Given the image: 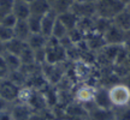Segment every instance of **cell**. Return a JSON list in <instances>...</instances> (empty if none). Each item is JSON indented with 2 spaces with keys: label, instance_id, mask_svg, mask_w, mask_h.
<instances>
[{
  "label": "cell",
  "instance_id": "obj_26",
  "mask_svg": "<svg viewBox=\"0 0 130 120\" xmlns=\"http://www.w3.org/2000/svg\"><path fill=\"white\" fill-rule=\"evenodd\" d=\"M19 59L22 61V65H29V64H36L35 63V56H34V51L27 45L24 49L19 54Z\"/></svg>",
  "mask_w": 130,
  "mask_h": 120
},
{
  "label": "cell",
  "instance_id": "obj_18",
  "mask_svg": "<svg viewBox=\"0 0 130 120\" xmlns=\"http://www.w3.org/2000/svg\"><path fill=\"white\" fill-rule=\"evenodd\" d=\"M112 23L130 35V13L126 11V9H124L117 14L116 17L112 19Z\"/></svg>",
  "mask_w": 130,
  "mask_h": 120
},
{
  "label": "cell",
  "instance_id": "obj_14",
  "mask_svg": "<svg viewBox=\"0 0 130 120\" xmlns=\"http://www.w3.org/2000/svg\"><path fill=\"white\" fill-rule=\"evenodd\" d=\"M11 12L17 17V19L27 21L30 16V6L29 4L24 3L23 0H14Z\"/></svg>",
  "mask_w": 130,
  "mask_h": 120
},
{
  "label": "cell",
  "instance_id": "obj_40",
  "mask_svg": "<svg viewBox=\"0 0 130 120\" xmlns=\"http://www.w3.org/2000/svg\"><path fill=\"white\" fill-rule=\"evenodd\" d=\"M5 14H6V12H4V11H3V10L0 9V21H1V19H3V17H4Z\"/></svg>",
  "mask_w": 130,
  "mask_h": 120
},
{
  "label": "cell",
  "instance_id": "obj_19",
  "mask_svg": "<svg viewBox=\"0 0 130 120\" xmlns=\"http://www.w3.org/2000/svg\"><path fill=\"white\" fill-rule=\"evenodd\" d=\"M58 19L66 27V29H68L69 31H71V30H74V29L77 28V24H78V21H79V18L72 11H68V12H65V13L59 14V16H58Z\"/></svg>",
  "mask_w": 130,
  "mask_h": 120
},
{
  "label": "cell",
  "instance_id": "obj_8",
  "mask_svg": "<svg viewBox=\"0 0 130 120\" xmlns=\"http://www.w3.org/2000/svg\"><path fill=\"white\" fill-rule=\"evenodd\" d=\"M96 3H82V1H75L71 11L74 12L78 18H94L96 17Z\"/></svg>",
  "mask_w": 130,
  "mask_h": 120
},
{
  "label": "cell",
  "instance_id": "obj_11",
  "mask_svg": "<svg viewBox=\"0 0 130 120\" xmlns=\"http://www.w3.org/2000/svg\"><path fill=\"white\" fill-rule=\"evenodd\" d=\"M10 112H11L13 120H29L32 113V109L25 103L14 102L10 107Z\"/></svg>",
  "mask_w": 130,
  "mask_h": 120
},
{
  "label": "cell",
  "instance_id": "obj_22",
  "mask_svg": "<svg viewBox=\"0 0 130 120\" xmlns=\"http://www.w3.org/2000/svg\"><path fill=\"white\" fill-rule=\"evenodd\" d=\"M3 58H4L5 63H6L7 67H9L10 72H12V71H17V70L21 69V66H22V61H21V59H19L18 55L12 54V53H9V52H5L4 54H3Z\"/></svg>",
  "mask_w": 130,
  "mask_h": 120
},
{
  "label": "cell",
  "instance_id": "obj_28",
  "mask_svg": "<svg viewBox=\"0 0 130 120\" xmlns=\"http://www.w3.org/2000/svg\"><path fill=\"white\" fill-rule=\"evenodd\" d=\"M13 37H14L13 29L4 27V25L0 24V41L6 43V42H9L10 40H12Z\"/></svg>",
  "mask_w": 130,
  "mask_h": 120
},
{
  "label": "cell",
  "instance_id": "obj_29",
  "mask_svg": "<svg viewBox=\"0 0 130 120\" xmlns=\"http://www.w3.org/2000/svg\"><path fill=\"white\" fill-rule=\"evenodd\" d=\"M17 22H18L17 17H16L12 12H9V13H6L4 17H3V19L0 21V24H1V25H4V27H7V28L13 29Z\"/></svg>",
  "mask_w": 130,
  "mask_h": 120
},
{
  "label": "cell",
  "instance_id": "obj_41",
  "mask_svg": "<svg viewBox=\"0 0 130 120\" xmlns=\"http://www.w3.org/2000/svg\"><path fill=\"white\" fill-rule=\"evenodd\" d=\"M23 1H24V3H27V4H31L34 0H23Z\"/></svg>",
  "mask_w": 130,
  "mask_h": 120
},
{
  "label": "cell",
  "instance_id": "obj_7",
  "mask_svg": "<svg viewBox=\"0 0 130 120\" xmlns=\"http://www.w3.org/2000/svg\"><path fill=\"white\" fill-rule=\"evenodd\" d=\"M129 36L130 35L128 32L123 31L113 23H111V25L104 34V38L107 45H124V42L128 40Z\"/></svg>",
  "mask_w": 130,
  "mask_h": 120
},
{
  "label": "cell",
  "instance_id": "obj_32",
  "mask_svg": "<svg viewBox=\"0 0 130 120\" xmlns=\"http://www.w3.org/2000/svg\"><path fill=\"white\" fill-rule=\"evenodd\" d=\"M14 0H0V9L3 10L4 12L9 13L12 10V5H13Z\"/></svg>",
  "mask_w": 130,
  "mask_h": 120
},
{
  "label": "cell",
  "instance_id": "obj_15",
  "mask_svg": "<svg viewBox=\"0 0 130 120\" xmlns=\"http://www.w3.org/2000/svg\"><path fill=\"white\" fill-rule=\"evenodd\" d=\"M30 6V14L32 16H39V17H43L47 12L51 11V4L47 0H34Z\"/></svg>",
  "mask_w": 130,
  "mask_h": 120
},
{
  "label": "cell",
  "instance_id": "obj_12",
  "mask_svg": "<svg viewBox=\"0 0 130 120\" xmlns=\"http://www.w3.org/2000/svg\"><path fill=\"white\" fill-rule=\"evenodd\" d=\"M57 19H58V14L54 11H50L47 12L41 19V34L45 35L46 37H51L52 35V30L53 27L56 24Z\"/></svg>",
  "mask_w": 130,
  "mask_h": 120
},
{
  "label": "cell",
  "instance_id": "obj_4",
  "mask_svg": "<svg viewBox=\"0 0 130 120\" xmlns=\"http://www.w3.org/2000/svg\"><path fill=\"white\" fill-rule=\"evenodd\" d=\"M95 6H96L98 17L110 21H112L121 11L125 9V6L119 0H98Z\"/></svg>",
  "mask_w": 130,
  "mask_h": 120
},
{
  "label": "cell",
  "instance_id": "obj_35",
  "mask_svg": "<svg viewBox=\"0 0 130 120\" xmlns=\"http://www.w3.org/2000/svg\"><path fill=\"white\" fill-rule=\"evenodd\" d=\"M123 46H124V48H125V51L128 52V54H130V36L128 37V40L124 42Z\"/></svg>",
  "mask_w": 130,
  "mask_h": 120
},
{
  "label": "cell",
  "instance_id": "obj_44",
  "mask_svg": "<svg viewBox=\"0 0 130 120\" xmlns=\"http://www.w3.org/2000/svg\"><path fill=\"white\" fill-rule=\"evenodd\" d=\"M58 120H68V119H65V118H64V119H58Z\"/></svg>",
  "mask_w": 130,
  "mask_h": 120
},
{
  "label": "cell",
  "instance_id": "obj_24",
  "mask_svg": "<svg viewBox=\"0 0 130 120\" xmlns=\"http://www.w3.org/2000/svg\"><path fill=\"white\" fill-rule=\"evenodd\" d=\"M111 23H112V21H110V19L101 18V17H98L96 16L94 18V31L104 35L105 31L108 29V27L111 25Z\"/></svg>",
  "mask_w": 130,
  "mask_h": 120
},
{
  "label": "cell",
  "instance_id": "obj_23",
  "mask_svg": "<svg viewBox=\"0 0 130 120\" xmlns=\"http://www.w3.org/2000/svg\"><path fill=\"white\" fill-rule=\"evenodd\" d=\"M68 35H69V30L66 29V27L61 23L59 19H57L56 24H54V27H53V30H52L51 37L56 38V40H58V41H60L61 38L66 37Z\"/></svg>",
  "mask_w": 130,
  "mask_h": 120
},
{
  "label": "cell",
  "instance_id": "obj_39",
  "mask_svg": "<svg viewBox=\"0 0 130 120\" xmlns=\"http://www.w3.org/2000/svg\"><path fill=\"white\" fill-rule=\"evenodd\" d=\"M76 1H82V3H96L98 0H76Z\"/></svg>",
  "mask_w": 130,
  "mask_h": 120
},
{
  "label": "cell",
  "instance_id": "obj_9",
  "mask_svg": "<svg viewBox=\"0 0 130 120\" xmlns=\"http://www.w3.org/2000/svg\"><path fill=\"white\" fill-rule=\"evenodd\" d=\"M84 42H86L87 48L93 53H98L107 45L105 38H104V35H101V34H99L96 31H92L87 34L84 36Z\"/></svg>",
  "mask_w": 130,
  "mask_h": 120
},
{
  "label": "cell",
  "instance_id": "obj_1",
  "mask_svg": "<svg viewBox=\"0 0 130 120\" xmlns=\"http://www.w3.org/2000/svg\"><path fill=\"white\" fill-rule=\"evenodd\" d=\"M70 63L71 61H66V63H63V64H48V63H45L43 65H41L42 74L45 76L48 84L57 85L59 83L68 73Z\"/></svg>",
  "mask_w": 130,
  "mask_h": 120
},
{
  "label": "cell",
  "instance_id": "obj_25",
  "mask_svg": "<svg viewBox=\"0 0 130 120\" xmlns=\"http://www.w3.org/2000/svg\"><path fill=\"white\" fill-rule=\"evenodd\" d=\"M113 118L116 120H130V106L115 107L112 108Z\"/></svg>",
  "mask_w": 130,
  "mask_h": 120
},
{
  "label": "cell",
  "instance_id": "obj_10",
  "mask_svg": "<svg viewBox=\"0 0 130 120\" xmlns=\"http://www.w3.org/2000/svg\"><path fill=\"white\" fill-rule=\"evenodd\" d=\"M88 111V119L89 120H111L113 119V112L112 109L100 108L93 103L86 106Z\"/></svg>",
  "mask_w": 130,
  "mask_h": 120
},
{
  "label": "cell",
  "instance_id": "obj_21",
  "mask_svg": "<svg viewBox=\"0 0 130 120\" xmlns=\"http://www.w3.org/2000/svg\"><path fill=\"white\" fill-rule=\"evenodd\" d=\"M74 0H56L51 5V10L54 11L58 16L61 13H65L68 11H71V7L74 5Z\"/></svg>",
  "mask_w": 130,
  "mask_h": 120
},
{
  "label": "cell",
  "instance_id": "obj_45",
  "mask_svg": "<svg viewBox=\"0 0 130 120\" xmlns=\"http://www.w3.org/2000/svg\"><path fill=\"white\" fill-rule=\"evenodd\" d=\"M111 120H116V119H115V118H113V119H111Z\"/></svg>",
  "mask_w": 130,
  "mask_h": 120
},
{
  "label": "cell",
  "instance_id": "obj_48",
  "mask_svg": "<svg viewBox=\"0 0 130 120\" xmlns=\"http://www.w3.org/2000/svg\"><path fill=\"white\" fill-rule=\"evenodd\" d=\"M87 120H89V119H87Z\"/></svg>",
  "mask_w": 130,
  "mask_h": 120
},
{
  "label": "cell",
  "instance_id": "obj_13",
  "mask_svg": "<svg viewBox=\"0 0 130 120\" xmlns=\"http://www.w3.org/2000/svg\"><path fill=\"white\" fill-rule=\"evenodd\" d=\"M94 105L100 108L112 109V105L110 102V97H108V88L98 85L95 97H94Z\"/></svg>",
  "mask_w": 130,
  "mask_h": 120
},
{
  "label": "cell",
  "instance_id": "obj_5",
  "mask_svg": "<svg viewBox=\"0 0 130 120\" xmlns=\"http://www.w3.org/2000/svg\"><path fill=\"white\" fill-rule=\"evenodd\" d=\"M98 85L94 83H77L74 88V100L84 106L94 102Z\"/></svg>",
  "mask_w": 130,
  "mask_h": 120
},
{
  "label": "cell",
  "instance_id": "obj_34",
  "mask_svg": "<svg viewBox=\"0 0 130 120\" xmlns=\"http://www.w3.org/2000/svg\"><path fill=\"white\" fill-rule=\"evenodd\" d=\"M0 120H13L12 119V115H11L10 109L4 111V112H0Z\"/></svg>",
  "mask_w": 130,
  "mask_h": 120
},
{
  "label": "cell",
  "instance_id": "obj_17",
  "mask_svg": "<svg viewBox=\"0 0 130 120\" xmlns=\"http://www.w3.org/2000/svg\"><path fill=\"white\" fill-rule=\"evenodd\" d=\"M48 38L50 37H46L45 35H42L41 32H35V34H31L29 36V38L27 40V45L31 48L32 51L42 49V48H46Z\"/></svg>",
  "mask_w": 130,
  "mask_h": 120
},
{
  "label": "cell",
  "instance_id": "obj_38",
  "mask_svg": "<svg viewBox=\"0 0 130 120\" xmlns=\"http://www.w3.org/2000/svg\"><path fill=\"white\" fill-rule=\"evenodd\" d=\"M119 1H121V3L124 5V6H128V5L130 4V0H119Z\"/></svg>",
  "mask_w": 130,
  "mask_h": 120
},
{
  "label": "cell",
  "instance_id": "obj_3",
  "mask_svg": "<svg viewBox=\"0 0 130 120\" xmlns=\"http://www.w3.org/2000/svg\"><path fill=\"white\" fill-rule=\"evenodd\" d=\"M46 63L48 64H63L69 61L66 49L60 45V42L50 37L46 46Z\"/></svg>",
  "mask_w": 130,
  "mask_h": 120
},
{
  "label": "cell",
  "instance_id": "obj_16",
  "mask_svg": "<svg viewBox=\"0 0 130 120\" xmlns=\"http://www.w3.org/2000/svg\"><path fill=\"white\" fill-rule=\"evenodd\" d=\"M13 34L16 38H18L21 41L27 42L29 36L31 35V31H30V28H29V25H28V22L23 21V19H18V22L16 23V25H14V28H13Z\"/></svg>",
  "mask_w": 130,
  "mask_h": 120
},
{
  "label": "cell",
  "instance_id": "obj_37",
  "mask_svg": "<svg viewBox=\"0 0 130 120\" xmlns=\"http://www.w3.org/2000/svg\"><path fill=\"white\" fill-rule=\"evenodd\" d=\"M122 82H124V83H125L126 85L130 88V74H129V76H126L124 79H122Z\"/></svg>",
  "mask_w": 130,
  "mask_h": 120
},
{
  "label": "cell",
  "instance_id": "obj_33",
  "mask_svg": "<svg viewBox=\"0 0 130 120\" xmlns=\"http://www.w3.org/2000/svg\"><path fill=\"white\" fill-rule=\"evenodd\" d=\"M11 105H12V103H10V102H7L6 100H5V98L0 97V112H4V111H7V109H10Z\"/></svg>",
  "mask_w": 130,
  "mask_h": 120
},
{
  "label": "cell",
  "instance_id": "obj_43",
  "mask_svg": "<svg viewBox=\"0 0 130 120\" xmlns=\"http://www.w3.org/2000/svg\"><path fill=\"white\" fill-rule=\"evenodd\" d=\"M47 1H48V3H50V4H53V3H54V1H56V0H47Z\"/></svg>",
  "mask_w": 130,
  "mask_h": 120
},
{
  "label": "cell",
  "instance_id": "obj_30",
  "mask_svg": "<svg viewBox=\"0 0 130 120\" xmlns=\"http://www.w3.org/2000/svg\"><path fill=\"white\" fill-rule=\"evenodd\" d=\"M34 56H35V63L37 65H43L46 63V49L42 48V49H37L34 51Z\"/></svg>",
  "mask_w": 130,
  "mask_h": 120
},
{
  "label": "cell",
  "instance_id": "obj_27",
  "mask_svg": "<svg viewBox=\"0 0 130 120\" xmlns=\"http://www.w3.org/2000/svg\"><path fill=\"white\" fill-rule=\"evenodd\" d=\"M41 19H42V17H39V16H32V14L29 16L27 22H28V25H29V28H30L31 34L41 32Z\"/></svg>",
  "mask_w": 130,
  "mask_h": 120
},
{
  "label": "cell",
  "instance_id": "obj_47",
  "mask_svg": "<svg viewBox=\"0 0 130 120\" xmlns=\"http://www.w3.org/2000/svg\"><path fill=\"white\" fill-rule=\"evenodd\" d=\"M74 1H76V0H74Z\"/></svg>",
  "mask_w": 130,
  "mask_h": 120
},
{
  "label": "cell",
  "instance_id": "obj_46",
  "mask_svg": "<svg viewBox=\"0 0 130 120\" xmlns=\"http://www.w3.org/2000/svg\"><path fill=\"white\" fill-rule=\"evenodd\" d=\"M129 106H130V102H129Z\"/></svg>",
  "mask_w": 130,
  "mask_h": 120
},
{
  "label": "cell",
  "instance_id": "obj_20",
  "mask_svg": "<svg viewBox=\"0 0 130 120\" xmlns=\"http://www.w3.org/2000/svg\"><path fill=\"white\" fill-rule=\"evenodd\" d=\"M25 46H27V42L21 41L18 38L13 37L12 40H10L9 42L5 43V52H9V53H12V54H16L19 56L21 52L23 51Z\"/></svg>",
  "mask_w": 130,
  "mask_h": 120
},
{
  "label": "cell",
  "instance_id": "obj_6",
  "mask_svg": "<svg viewBox=\"0 0 130 120\" xmlns=\"http://www.w3.org/2000/svg\"><path fill=\"white\" fill-rule=\"evenodd\" d=\"M19 90H21V88L18 85H16L14 83H12L9 78L0 81V97L5 98L10 103L17 102Z\"/></svg>",
  "mask_w": 130,
  "mask_h": 120
},
{
  "label": "cell",
  "instance_id": "obj_31",
  "mask_svg": "<svg viewBox=\"0 0 130 120\" xmlns=\"http://www.w3.org/2000/svg\"><path fill=\"white\" fill-rule=\"evenodd\" d=\"M9 73H10L9 67H7L6 63H5V60H4V58H3V55H0V81H1V79L7 78Z\"/></svg>",
  "mask_w": 130,
  "mask_h": 120
},
{
  "label": "cell",
  "instance_id": "obj_36",
  "mask_svg": "<svg viewBox=\"0 0 130 120\" xmlns=\"http://www.w3.org/2000/svg\"><path fill=\"white\" fill-rule=\"evenodd\" d=\"M5 53V43L0 41V55H3Z\"/></svg>",
  "mask_w": 130,
  "mask_h": 120
},
{
  "label": "cell",
  "instance_id": "obj_42",
  "mask_svg": "<svg viewBox=\"0 0 130 120\" xmlns=\"http://www.w3.org/2000/svg\"><path fill=\"white\" fill-rule=\"evenodd\" d=\"M125 9H126V11H128V12L130 13V4L128 5V6H125Z\"/></svg>",
  "mask_w": 130,
  "mask_h": 120
},
{
  "label": "cell",
  "instance_id": "obj_2",
  "mask_svg": "<svg viewBox=\"0 0 130 120\" xmlns=\"http://www.w3.org/2000/svg\"><path fill=\"white\" fill-rule=\"evenodd\" d=\"M108 97L112 108L128 106L130 102V88L121 81L108 88Z\"/></svg>",
  "mask_w": 130,
  "mask_h": 120
}]
</instances>
